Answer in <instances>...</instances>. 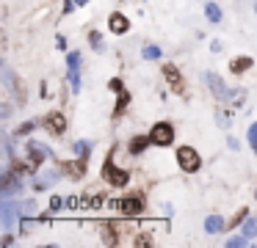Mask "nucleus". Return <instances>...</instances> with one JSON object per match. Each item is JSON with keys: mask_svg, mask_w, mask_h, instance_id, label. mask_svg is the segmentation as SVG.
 Wrapping results in <instances>:
<instances>
[{"mask_svg": "<svg viewBox=\"0 0 257 248\" xmlns=\"http://www.w3.org/2000/svg\"><path fill=\"white\" fill-rule=\"evenodd\" d=\"M102 179H105L111 187H124L127 179H130L127 171L116 168V163H113V149H111V154L105 157V163H102Z\"/></svg>", "mask_w": 257, "mask_h": 248, "instance_id": "nucleus-1", "label": "nucleus"}, {"mask_svg": "<svg viewBox=\"0 0 257 248\" xmlns=\"http://www.w3.org/2000/svg\"><path fill=\"white\" fill-rule=\"evenodd\" d=\"M177 165L185 171V174H194V171H199V165H202L199 152H196L194 146H180V149H177Z\"/></svg>", "mask_w": 257, "mask_h": 248, "instance_id": "nucleus-2", "label": "nucleus"}, {"mask_svg": "<svg viewBox=\"0 0 257 248\" xmlns=\"http://www.w3.org/2000/svg\"><path fill=\"white\" fill-rule=\"evenodd\" d=\"M150 138L155 146H169L174 141V127L169 121H155V127L150 130Z\"/></svg>", "mask_w": 257, "mask_h": 248, "instance_id": "nucleus-3", "label": "nucleus"}, {"mask_svg": "<svg viewBox=\"0 0 257 248\" xmlns=\"http://www.w3.org/2000/svg\"><path fill=\"white\" fill-rule=\"evenodd\" d=\"M113 207H116L122 215H127V218H136V215L144 212V198H141V196H127V198L113 201Z\"/></svg>", "mask_w": 257, "mask_h": 248, "instance_id": "nucleus-4", "label": "nucleus"}, {"mask_svg": "<svg viewBox=\"0 0 257 248\" xmlns=\"http://www.w3.org/2000/svg\"><path fill=\"white\" fill-rule=\"evenodd\" d=\"M42 124H45V130L53 132V135H64V132H67V119H64V113H58V110H50Z\"/></svg>", "mask_w": 257, "mask_h": 248, "instance_id": "nucleus-5", "label": "nucleus"}, {"mask_svg": "<svg viewBox=\"0 0 257 248\" xmlns=\"http://www.w3.org/2000/svg\"><path fill=\"white\" fill-rule=\"evenodd\" d=\"M86 165H89V157L67 160V163H61V174L69 176V179H80V176L86 174Z\"/></svg>", "mask_w": 257, "mask_h": 248, "instance_id": "nucleus-6", "label": "nucleus"}, {"mask_svg": "<svg viewBox=\"0 0 257 248\" xmlns=\"http://www.w3.org/2000/svg\"><path fill=\"white\" fill-rule=\"evenodd\" d=\"M163 75H166L169 86H172L177 94H183V97H185V83H183V75H180L177 66H174V64H163Z\"/></svg>", "mask_w": 257, "mask_h": 248, "instance_id": "nucleus-7", "label": "nucleus"}, {"mask_svg": "<svg viewBox=\"0 0 257 248\" xmlns=\"http://www.w3.org/2000/svg\"><path fill=\"white\" fill-rule=\"evenodd\" d=\"M108 28H111V33L122 36V33H127V31H130V20L122 14V11H113V14L108 17Z\"/></svg>", "mask_w": 257, "mask_h": 248, "instance_id": "nucleus-8", "label": "nucleus"}, {"mask_svg": "<svg viewBox=\"0 0 257 248\" xmlns=\"http://www.w3.org/2000/svg\"><path fill=\"white\" fill-rule=\"evenodd\" d=\"M25 149H28L31 163H34V165L45 163V157H50V149H47V146H42L39 141H28V143H25Z\"/></svg>", "mask_w": 257, "mask_h": 248, "instance_id": "nucleus-9", "label": "nucleus"}, {"mask_svg": "<svg viewBox=\"0 0 257 248\" xmlns=\"http://www.w3.org/2000/svg\"><path fill=\"white\" fill-rule=\"evenodd\" d=\"M207 86L213 88V94H216V99H229L232 97V91H227V86H224L221 80H218V75H213V72H207Z\"/></svg>", "mask_w": 257, "mask_h": 248, "instance_id": "nucleus-10", "label": "nucleus"}, {"mask_svg": "<svg viewBox=\"0 0 257 248\" xmlns=\"http://www.w3.org/2000/svg\"><path fill=\"white\" fill-rule=\"evenodd\" d=\"M251 66H254V61H251L249 55H240V58L229 61V72H232V75H243V72H249Z\"/></svg>", "mask_w": 257, "mask_h": 248, "instance_id": "nucleus-11", "label": "nucleus"}, {"mask_svg": "<svg viewBox=\"0 0 257 248\" xmlns=\"http://www.w3.org/2000/svg\"><path fill=\"white\" fill-rule=\"evenodd\" d=\"M150 143H152L150 135H133V138H130V143H127V149H130V154H141Z\"/></svg>", "mask_w": 257, "mask_h": 248, "instance_id": "nucleus-12", "label": "nucleus"}, {"mask_svg": "<svg viewBox=\"0 0 257 248\" xmlns=\"http://www.w3.org/2000/svg\"><path fill=\"white\" fill-rule=\"evenodd\" d=\"M221 229H224V218H221V215H210V218L205 220V231H207V234H218Z\"/></svg>", "mask_w": 257, "mask_h": 248, "instance_id": "nucleus-13", "label": "nucleus"}, {"mask_svg": "<svg viewBox=\"0 0 257 248\" xmlns=\"http://www.w3.org/2000/svg\"><path fill=\"white\" fill-rule=\"evenodd\" d=\"M14 218H17V212H14V204L9 201H3V226H6V229H12L14 226Z\"/></svg>", "mask_w": 257, "mask_h": 248, "instance_id": "nucleus-14", "label": "nucleus"}, {"mask_svg": "<svg viewBox=\"0 0 257 248\" xmlns=\"http://www.w3.org/2000/svg\"><path fill=\"white\" fill-rule=\"evenodd\" d=\"M56 179H58L56 171H47V174L42 176V179H36V182H34V190H45V187H47V185H53Z\"/></svg>", "mask_w": 257, "mask_h": 248, "instance_id": "nucleus-15", "label": "nucleus"}, {"mask_svg": "<svg viewBox=\"0 0 257 248\" xmlns=\"http://www.w3.org/2000/svg\"><path fill=\"white\" fill-rule=\"evenodd\" d=\"M127 102H130V94L122 88V91H119V99H116V108H113V119L124 113V108H127Z\"/></svg>", "mask_w": 257, "mask_h": 248, "instance_id": "nucleus-16", "label": "nucleus"}, {"mask_svg": "<svg viewBox=\"0 0 257 248\" xmlns=\"http://www.w3.org/2000/svg\"><path fill=\"white\" fill-rule=\"evenodd\" d=\"M205 17H207L210 22H221V9H218L216 3H207V6H205Z\"/></svg>", "mask_w": 257, "mask_h": 248, "instance_id": "nucleus-17", "label": "nucleus"}, {"mask_svg": "<svg viewBox=\"0 0 257 248\" xmlns=\"http://www.w3.org/2000/svg\"><path fill=\"white\" fill-rule=\"evenodd\" d=\"M102 231H105V242H119L116 223H105V226H102Z\"/></svg>", "mask_w": 257, "mask_h": 248, "instance_id": "nucleus-18", "label": "nucleus"}, {"mask_svg": "<svg viewBox=\"0 0 257 248\" xmlns=\"http://www.w3.org/2000/svg\"><path fill=\"white\" fill-rule=\"evenodd\" d=\"M141 55H144L147 61H155V58H161V47H158V44H147Z\"/></svg>", "mask_w": 257, "mask_h": 248, "instance_id": "nucleus-19", "label": "nucleus"}, {"mask_svg": "<svg viewBox=\"0 0 257 248\" xmlns=\"http://www.w3.org/2000/svg\"><path fill=\"white\" fill-rule=\"evenodd\" d=\"M243 234H246V237H257V218L243 220Z\"/></svg>", "mask_w": 257, "mask_h": 248, "instance_id": "nucleus-20", "label": "nucleus"}, {"mask_svg": "<svg viewBox=\"0 0 257 248\" xmlns=\"http://www.w3.org/2000/svg\"><path fill=\"white\" fill-rule=\"evenodd\" d=\"M75 149H78L80 157H89V154H91V146H89L86 141H78V143H75Z\"/></svg>", "mask_w": 257, "mask_h": 248, "instance_id": "nucleus-21", "label": "nucleus"}, {"mask_svg": "<svg viewBox=\"0 0 257 248\" xmlns=\"http://www.w3.org/2000/svg\"><path fill=\"white\" fill-rule=\"evenodd\" d=\"M67 64H69V69H80V53H69Z\"/></svg>", "mask_w": 257, "mask_h": 248, "instance_id": "nucleus-22", "label": "nucleus"}, {"mask_svg": "<svg viewBox=\"0 0 257 248\" xmlns=\"http://www.w3.org/2000/svg\"><path fill=\"white\" fill-rule=\"evenodd\" d=\"M246 215H249V212H246V207H243V209H238V212H235V218L229 220V226H240V223L246 220Z\"/></svg>", "mask_w": 257, "mask_h": 248, "instance_id": "nucleus-23", "label": "nucleus"}, {"mask_svg": "<svg viewBox=\"0 0 257 248\" xmlns=\"http://www.w3.org/2000/svg\"><path fill=\"white\" fill-rule=\"evenodd\" d=\"M249 143H251V149H254V154H257V121L249 127Z\"/></svg>", "mask_w": 257, "mask_h": 248, "instance_id": "nucleus-24", "label": "nucleus"}, {"mask_svg": "<svg viewBox=\"0 0 257 248\" xmlns=\"http://www.w3.org/2000/svg\"><path fill=\"white\" fill-rule=\"evenodd\" d=\"M69 83H72V88H75V91H78V88H80V75H78V69H69Z\"/></svg>", "mask_w": 257, "mask_h": 248, "instance_id": "nucleus-25", "label": "nucleus"}, {"mask_svg": "<svg viewBox=\"0 0 257 248\" xmlns=\"http://www.w3.org/2000/svg\"><path fill=\"white\" fill-rule=\"evenodd\" d=\"M246 240H249V237H246V234H238V237H229V245H246Z\"/></svg>", "mask_w": 257, "mask_h": 248, "instance_id": "nucleus-26", "label": "nucleus"}, {"mask_svg": "<svg viewBox=\"0 0 257 248\" xmlns=\"http://www.w3.org/2000/svg\"><path fill=\"white\" fill-rule=\"evenodd\" d=\"M108 88H111V91H116V94H119V91H122V80H119V77H113V80L108 83Z\"/></svg>", "mask_w": 257, "mask_h": 248, "instance_id": "nucleus-27", "label": "nucleus"}, {"mask_svg": "<svg viewBox=\"0 0 257 248\" xmlns=\"http://www.w3.org/2000/svg\"><path fill=\"white\" fill-rule=\"evenodd\" d=\"M34 127H36V121H28V124H23V127H20V135H28Z\"/></svg>", "mask_w": 257, "mask_h": 248, "instance_id": "nucleus-28", "label": "nucleus"}, {"mask_svg": "<svg viewBox=\"0 0 257 248\" xmlns=\"http://www.w3.org/2000/svg\"><path fill=\"white\" fill-rule=\"evenodd\" d=\"M150 237H147V234H141V237H136V245H150Z\"/></svg>", "mask_w": 257, "mask_h": 248, "instance_id": "nucleus-29", "label": "nucleus"}, {"mask_svg": "<svg viewBox=\"0 0 257 248\" xmlns=\"http://www.w3.org/2000/svg\"><path fill=\"white\" fill-rule=\"evenodd\" d=\"M75 6H78L75 0H64V11H67V14H72V9H75Z\"/></svg>", "mask_w": 257, "mask_h": 248, "instance_id": "nucleus-30", "label": "nucleus"}, {"mask_svg": "<svg viewBox=\"0 0 257 248\" xmlns=\"http://www.w3.org/2000/svg\"><path fill=\"white\" fill-rule=\"evenodd\" d=\"M50 207H53V209H58V207H61V198L53 196V198H50Z\"/></svg>", "mask_w": 257, "mask_h": 248, "instance_id": "nucleus-31", "label": "nucleus"}, {"mask_svg": "<svg viewBox=\"0 0 257 248\" xmlns=\"http://www.w3.org/2000/svg\"><path fill=\"white\" fill-rule=\"evenodd\" d=\"M91 44H94V47H100V33L91 31Z\"/></svg>", "mask_w": 257, "mask_h": 248, "instance_id": "nucleus-32", "label": "nucleus"}, {"mask_svg": "<svg viewBox=\"0 0 257 248\" xmlns=\"http://www.w3.org/2000/svg\"><path fill=\"white\" fill-rule=\"evenodd\" d=\"M75 3H78V6H86V3H89V0H75Z\"/></svg>", "mask_w": 257, "mask_h": 248, "instance_id": "nucleus-33", "label": "nucleus"}, {"mask_svg": "<svg viewBox=\"0 0 257 248\" xmlns=\"http://www.w3.org/2000/svg\"><path fill=\"white\" fill-rule=\"evenodd\" d=\"M254 11H257V0H254Z\"/></svg>", "mask_w": 257, "mask_h": 248, "instance_id": "nucleus-34", "label": "nucleus"}]
</instances>
